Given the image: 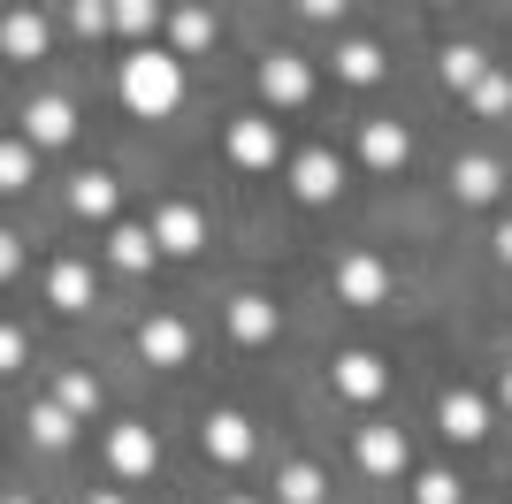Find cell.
<instances>
[{"label": "cell", "instance_id": "obj_1", "mask_svg": "<svg viewBox=\"0 0 512 504\" xmlns=\"http://www.w3.org/2000/svg\"><path fill=\"white\" fill-rule=\"evenodd\" d=\"M123 107L130 115H169L176 100H184V62H176L169 46H138V54H123Z\"/></svg>", "mask_w": 512, "mask_h": 504}, {"label": "cell", "instance_id": "obj_2", "mask_svg": "<svg viewBox=\"0 0 512 504\" xmlns=\"http://www.w3.org/2000/svg\"><path fill=\"white\" fill-rule=\"evenodd\" d=\"M230 161H237V168H253V176H268V168L283 161V130H276V115H237V123H230Z\"/></svg>", "mask_w": 512, "mask_h": 504}, {"label": "cell", "instance_id": "obj_3", "mask_svg": "<svg viewBox=\"0 0 512 504\" xmlns=\"http://www.w3.org/2000/svg\"><path fill=\"white\" fill-rule=\"evenodd\" d=\"M260 100L283 107V115L314 100V69H306V54H268V62H260Z\"/></svg>", "mask_w": 512, "mask_h": 504}, {"label": "cell", "instance_id": "obj_4", "mask_svg": "<svg viewBox=\"0 0 512 504\" xmlns=\"http://www.w3.org/2000/svg\"><path fill=\"white\" fill-rule=\"evenodd\" d=\"M107 466H115L123 482H146L153 466H161V436H153L146 420H123V428L107 436Z\"/></svg>", "mask_w": 512, "mask_h": 504}, {"label": "cell", "instance_id": "obj_5", "mask_svg": "<svg viewBox=\"0 0 512 504\" xmlns=\"http://www.w3.org/2000/svg\"><path fill=\"white\" fill-rule=\"evenodd\" d=\"M337 298H344V306H383V298H390V260H375V252H344V260H337Z\"/></svg>", "mask_w": 512, "mask_h": 504}, {"label": "cell", "instance_id": "obj_6", "mask_svg": "<svg viewBox=\"0 0 512 504\" xmlns=\"http://www.w3.org/2000/svg\"><path fill=\"white\" fill-rule=\"evenodd\" d=\"M77 138V107L62 100V92H39V100L23 107V146L39 153V146H69Z\"/></svg>", "mask_w": 512, "mask_h": 504}, {"label": "cell", "instance_id": "obj_7", "mask_svg": "<svg viewBox=\"0 0 512 504\" xmlns=\"http://www.w3.org/2000/svg\"><path fill=\"white\" fill-rule=\"evenodd\" d=\"M199 443H207V459H214V466H245V459H253V420L222 405V413L199 420Z\"/></svg>", "mask_w": 512, "mask_h": 504}, {"label": "cell", "instance_id": "obj_8", "mask_svg": "<svg viewBox=\"0 0 512 504\" xmlns=\"http://www.w3.org/2000/svg\"><path fill=\"white\" fill-rule=\"evenodd\" d=\"M329 382H337V398L375 405V398L390 390V359H375V352H344L337 367H329Z\"/></svg>", "mask_w": 512, "mask_h": 504}, {"label": "cell", "instance_id": "obj_9", "mask_svg": "<svg viewBox=\"0 0 512 504\" xmlns=\"http://www.w3.org/2000/svg\"><path fill=\"white\" fill-rule=\"evenodd\" d=\"M146 230H153V245H161V252H199V245H207V214H199L192 199H169Z\"/></svg>", "mask_w": 512, "mask_h": 504}, {"label": "cell", "instance_id": "obj_10", "mask_svg": "<svg viewBox=\"0 0 512 504\" xmlns=\"http://www.w3.org/2000/svg\"><path fill=\"white\" fill-rule=\"evenodd\" d=\"M138 359H153V367H184L192 359V329L176 314H146L138 321Z\"/></svg>", "mask_w": 512, "mask_h": 504}, {"label": "cell", "instance_id": "obj_11", "mask_svg": "<svg viewBox=\"0 0 512 504\" xmlns=\"http://www.w3.org/2000/svg\"><path fill=\"white\" fill-rule=\"evenodd\" d=\"M291 191H299V199H306V207H321V199H337V191H344V161H337V153H299V161H291Z\"/></svg>", "mask_w": 512, "mask_h": 504}, {"label": "cell", "instance_id": "obj_12", "mask_svg": "<svg viewBox=\"0 0 512 504\" xmlns=\"http://www.w3.org/2000/svg\"><path fill=\"white\" fill-rule=\"evenodd\" d=\"M406 436H398V428H390V420H367L360 428V466L367 474H375V482H390V474H406Z\"/></svg>", "mask_w": 512, "mask_h": 504}, {"label": "cell", "instance_id": "obj_13", "mask_svg": "<svg viewBox=\"0 0 512 504\" xmlns=\"http://www.w3.org/2000/svg\"><path fill=\"white\" fill-rule=\"evenodd\" d=\"M436 428H444L451 443H482V436H490V405L474 398V390H444V405H436Z\"/></svg>", "mask_w": 512, "mask_h": 504}, {"label": "cell", "instance_id": "obj_14", "mask_svg": "<svg viewBox=\"0 0 512 504\" xmlns=\"http://www.w3.org/2000/svg\"><path fill=\"white\" fill-rule=\"evenodd\" d=\"M276 329H283L276 298H260V291H237L230 298V336H237V344H268Z\"/></svg>", "mask_w": 512, "mask_h": 504}, {"label": "cell", "instance_id": "obj_15", "mask_svg": "<svg viewBox=\"0 0 512 504\" xmlns=\"http://www.w3.org/2000/svg\"><path fill=\"white\" fill-rule=\"evenodd\" d=\"M360 161H367V168H383V176H398V168L413 161L406 123H367V130H360Z\"/></svg>", "mask_w": 512, "mask_h": 504}, {"label": "cell", "instance_id": "obj_16", "mask_svg": "<svg viewBox=\"0 0 512 504\" xmlns=\"http://www.w3.org/2000/svg\"><path fill=\"white\" fill-rule=\"evenodd\" d=\"M0 54H8V62H39L46 54V16L39 8H8V16H0Z\"/></svg>", "mask_w": 512, "mask_h": 504}, {"label": "cell", "instance_id": "obj_17", "mask_svg": "<svg viewBox=\"0 0 512 504\" xmlns=\"http://www.w3.org/2000/svg\"><path fill=\"white\" fill-rule=\"evenodd\" d=\"M46 298H54L62 314H85L92 298H100V283H92L85 260H54V268H46Z\"/></svg>", "mask_w": 512, "mask_h": 504}, {"label": "cell", "instance_id": "obj_18", "mask_svg": "<svg viewBox=\"0 0 512 504\" xmlns=\"http://www.w3.org/2000/svg\"><path fill=\"white\" fill-rule=\"evenodd\" d=\"M451 191H459V199H467V207H490L497 191H505V168H497L490 153H467V161L451 168Z\"/></svg>", "mask_w": 512, "mask_h": 504}, {"label": "cell", "instance_id": "obj_19", "mask_svg": "<svg viewBox=\"0 0 512 504\" xmlns=\"http://www.w3.org/2000/svg\"><path fill=\"white\" fill-rule=\"evenodd\" d=\"M69 207L85 214V222H107V214L123 207V184H115V176H107V168H85V176H77V184H69Z\"/></svg>", "mask_w": 512, "mask_h": 504}, {"label": "cell", "instance_id": "obj_20", "mask_svg": "<svg viewBox=\"0 0 512 504\" xmlns=\"http://www.w3.org/2000/svg\"><path fill=\"white\" fill-rule=\"evenodd\" d=\"M107 260L138 275V268H153V260H161V245H153L146 222H115V230H107Z\"/></svg>", "mask_w": 512, "mask_h": 504}, {"label": "cell", "instance_id": "obj_21", "mask_svg": "<svg viewBox=\"0 0 512 504\" xmlns=\"http://www.w3.org/2000/svg\"><path fill=\"white\" fill-rule=\"evenodd\" d=\"M161 23H169V54H199V46H214V8H169V16H161Z\"/></svg>", "mask_w": 512, "mask_h": 504}, {"label": "cell", "instance_id": "obj_22", "mask_svg": "<svg viewBox=\"0 0 512 504\" xmlns=\"http://www.w3.org/2000/svg\"><path fill=\"white\" fill-rule=\"evenodd\" d=\"M482 69H490V54H482V46H444V62H436V77L451 84V92H474V84H482Z\"/></svg>", "mask_w": 512, "mask_h": 504}, {"label": "cell", "instance_id": "obj_23", "mask_svg": "<svg viewBox=\"0 0 512 504\" xmlns=\"http://www.w3.org/2000/svg\"><path fill=\"white\" fill-rule=\"evenodd\" d=\"M31 443H39V451H69V443H77V420H69L54 398L31 405Z\"/></svg>", "mask_w": 512, "mask_h": 504}, {"label": "cell", "instance_id": "obj_24", "mask_svg": "<svg viewBox=\"0 0 512 504\" xmlns=\"http://www.w3.org/2000/svg\"><path fill=\"white\" fill-rule=\"evenodd\" d=\"M54 405H62L69 420H92V413H100V382H92L85 367H69V375L54 382Z\"/></svg>", "mask_w": 512, "mask_h": 504}, {"label": "cell", "instance_id": "obj_25", "mask_svg": "<svg viewBox=\"0 0 512 504\" xmlns=\"http://www.w3.org/2000/svg\"><path fill=\"white\" fill-rule=\"evenodd\" d=\"M337 77L344 84H375V77H383V46H375V39H344L337 46Z\"/></svg>", "mask_w": 512, "mask_h": 504}, {"label": "cell", "instance_id": "obj_26", "mask_svg": "<svg viewBox=\"0 0 512 504\" xmlns=\"http://www.w3.org/2000/svg\"><path fill=\"white\" fill-rule=\"evenodd\" d=\"M276 497H283V504H321V497H329V482H321V466L291 459V466L276 474Z\"/></svg>", "mask_w": 512, "mask_h": 504}, {"label": "cell", "instance_id": "obj_27", "mask_svg": "<svg viewBox=\"0 0 512 504\" xmlns=\"http://www.w3.org/2000/svg\"><path fill=\"white\" fill-rule=\"evenodd\" d=\"M107 31H123V39L153 46V31H161V8H153V0H123V8H107Z\"/></svg>", "mask_w": 512, "mask_h": 504}, {"label": "cell", "instance_id": "obj_28", "mask_svg": "<svg viewBox=\"0 0 512 504\" xmlns=\"http://www.w3.org/2000/svg\"><path fill=\"white\" fill-rule=\"evenodd\" d=\"M39 176V153L23 146V138H0V191H23Z\"/></svg>", "mask_w": 512, "mask_h": 504}, {"label": "cell", "instance_id": "obj_29", "mask_svg": "<svg viewBox=\"0 0 512 504\" xmlns=\"http://www.w3.org/2000/svg\"><path fill=\"white\" fill-rule=\"evenodd\" d=\"M467 107L474 115H512V77L505 69H482V84L467 92Z\"/></svg>", "mask_w": 512, "mask_h": 504}, {"label": "cell", "instance_id": "obj_30", "mask_svg": "<svg viewBox=\"0 0 512 504\" xmlns=\"http://www.w3.org/2000/svg\"><path fill=\"white\" fill-rule=\"evenodd\" d=\"M413 504H467V482L444 474V466H436V474H413Z\"/></svg>", "mask_w": 512, "mask_h": 504}, {"label": "cell", "instance_id": "obj_31", "mask_svg": "<svg viewBox=\"0 0 512 504\" xmlns=\"http://www.w3.org/2000/svg\"><path fill=\"white\" fill-rule=\"evenodd\" d=\"M69 31H77V39H100V31H107V8H100V0H77V8H69Z\"/></svg>", "mask_w": 512, "mask_h": 504}, {"label": "cell", "instance_id": "obj_32", "mask_svg": "<svg viewBox=\"0 0 512 504\" xmlns=\"http://www.w3.org/2000/svg\"><path fill=\"white\" fill-rule=\"evenodd\" d=\"M8 367H23V329L16 321H0V375H8Z\"/></svg>", "mask_w": 512, "mask_h": 504}, {"label": "cell", "instance_id": "obj_33", "mask_svg": "<svg viewBox=\"0 0 512 504\" xmlns=\"http://www.w3.org/2000/svg\"><path fill=\"white\" fill-rule=\"evenodd\" d=\"M16 268H23V237H16V230H0V283H8Z\"/></svg>", "mask_w": 512, "mask_h": 504}, {"label": "cell", "instance_id": "obj_34", "mask_svg": "<svg viewBox=\"0 0 512 504\" xmlns=\"http://www.w3.org/2000/svg\"><path fill=\"white\" fill-rule=\"evenodd\" d=\"M490 245H497V260L512 268V222H497V237H490Z\"/></svg>", "mask_w": 512, "mask_h": 504}, {"label": "cell", "instance_id": "obj_35", "mask_svg": "<svg viewBox=\"0 0 512 504\" xmlns=\"http://www.w3.org/2000/svg\"><path fill=\"white\" fill-rule=\"evenodd\" d=\"M497 398H505V413H512V359H505V375H497Z\"/></svg>", "mask_w": 512, "mask_h": 504}, {"label": "cell", "instance_id": "obj_36", "mask_svg": "<svg viewBox=\"0 0 512 504\" xmlns=\"http://www.w3.org/2000/svg\"><path fill=\"white\" fill-rule=\"evenodd\" d=\"M85 504H123V497H115V489H100V497H85Z\"/></svg>", "mask_w": 512, "mask_h": 504}, {"label": "cell", "instance_id": "obj_37", "mask_svg": "<svg viewBox=\"0 0 512 504\" xmlns=\"http://www.w3.org/2000/svg\"><path fill=\"white\" fill-rule=\"evenodd\" d=\"M0 504H31V497H0Z\"/></svg>", "mask_w": 512, "mask_h": 504}, {"label": "cell", "instance_id": "obj_38", "mask_svg": "<svg viewBox=\"0 0 512 504\" xmlns=\"http://www.w3.org/2000/svg\"><path fill=\"white\" fill-rule=\"evenodd\" d=\"M230 504H253V497H230Z\"/></svg>", "mask_w": 512, "mask_h": 504}]
</instances>
